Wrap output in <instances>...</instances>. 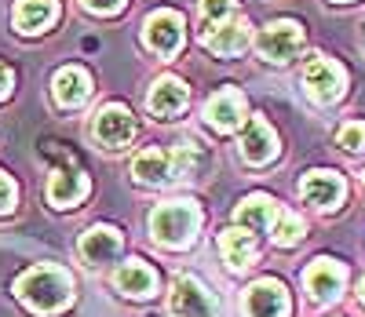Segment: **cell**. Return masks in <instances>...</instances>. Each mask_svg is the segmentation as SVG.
I'll list each match as a JSON object with an SVG mask.
<instances>
[{
	"label": "cell",
	"mask_w": 365,
	"mask_h": 317,
	"mask_svg": "<svg viewBox=\"0 0 365 317\" xmlns=\"http://www.w3.org/2000/svg\"><path fill=\"white\" fill-rule=\"evenodd\" d=\"M15 296L34 313H58L73 303V281L63 266H29L15 281Z\"/></svg>",
	"instance_id": "6da1fadb"
},
{
	"label": "cell",
	"mask_w": 365,
	"mask_h": 317,
	"mask_svg": "<svg viewBox=\"0 0 365 317\" xmlns=\"http://www.w3.org/2000/svg\"><path fill=\"white\" fill-rule=\"evenodd\" d=\"M201 212L194 201H168L150 212V234L165 248H187L197 237Z\"/></svg>",
	"instance_id": "7a4b0ae2"
},
{
	"label": "cell",
	"mask_w": 365,
	"mask_h": 317,
	"mask_svg": "<svg viewBox=\"0 0 365 317\" xmlns=\"http://www.w3.org/2000/svg\"><path fill=\"white\" fill-rule=\"evenodd\" d=\"M194 168V146L182 142L175 150H143L135 161H132V175L146 186H161L182 172Z\"/></svg>",
	"instance_id": "3957f363"
},
{
	"label": "cell",
	"mask_w": 365,
	"mask_h": 317,
	"mask_svg": "<svg viewBox=\"0 0 365 317\" xmlns=\"http://www.w3.org/2000/svg\"><path fill=\"white\" fill-rule=\"evenodd\" d=\"M168 310L175 317H220V303L194 274H179L172 281V299Z\"/></svg>",
	"instance_id": "277c9868"
},
{
	"label": "cell",
	"mask_w": 365,
	"mask_h": 317,
	"mask_svg": "<svg viewBox=\"0 0 365 317\" xmlns=\"http://www.w3.org/2000/svg\"><path fill=\"white\" fill-rule=\"evenodd\" d=\"M256 48H259V55H263L267 62H278V66H282V62H292V58L303 51V26L292 22V19L270 22L263 33H259Z\"/></svg>",
	"instance_id": "5b68a950"
},
{
	"label": "cell",
	"mask_w": 365,
	"mask_h": 317,
	"mask_svg": "<svg viewBox=\"0 0 365 317\" xmlns=\"http://www.w3.org/2000/svg\"><path fill=\"white\" fill-rule=\"evenodd\" d=\"M182 37H187V22H182L179 11H168V8L154 11L146 19V26H143L146 48L158 51V55H175L182 48Z\"/></svg>",
	"instance_id": "8992f818"
},
{
	"label": "cell",
	"mask_w": 365,
	"mask_h": 317,
	"mask_svg": "<svg viewBox=\"0 0 365 317\" xmlns=\"http://www.w3.org/2000/svg\"><path fill=\"white\" fill-rule=\"evenodd\" d=\"M344 70L336 66V62H329L325 55H314L307 66H303V88H307V95L314 103H336L344 95Z\"/></svg>",
	"instance_id": "52a82bcc"
},
{
	"label": "cell",
	"mask_w": 365,
	"mask_h": 317,
	"mask_svg": "<svg viewBox=\"0 0 365 317\" xmlns=\"http://www.w3.org/2000/svg\"><path fill=\"white\" fill-rule=\"evenodd\" d=\"M91 132H96V139L106 146V150H125L132 139H135V117L128 106L120 103H110L96 113V124H91Z\"/></svg>",
	"instance_id": "ba28073f"
},
{
	"label": "cell",
	"mask_w": 365,
	"mask_h": 317,
	"mask_svg": "<svg viewBox=\"0 0 365 317\" xmlns=\"http://www.w3.org/2000/svg\"><path fill=\"white\" fill-rule=\"evenodd\" d=\"M245 317H289V292L282 281L263 277L245 292Z\"/></svg>",
	"instance_id": "9c48e42d"
},
{
	"label": "cell",
	"mask_w": 365,
	"mask_h": 317,
	"mask_svg": "<svg viewBox=\"0 0 365 317\" xmlns=\"http://www.w3.org/2000/svg\"><path fill=\"white\" fill-rule=\"evenodd\" d=\"M344 281H347V270L336 259H314L307 274H303V289L311 292L314 303H332L344 292Z\"/></svg>",
	"instance_id": "30bf717a"
},
{
	"label": "cell",
	"mask_w": 365,
	"mask_h": 317,
	"mask_svg": "<svg viewBox=\"0 0 365 317\" xmlns=\"http://www.w3.org/2000/svg\"><path fill=\"white\" fill-rule=\"evenodd\" d=\"M299 194H303V201H307V204H314L322 212H332V208L344 201L347 186H344V179L336 172H307V175H303V182H299Z\"/></svg>",
	"instance_id": "8fae6325"
},
{
	"label": "cell",
	"mask_w": 365,
	"mask_h": 317,
	"mask_svg": "<svg viewBox=\"0 0 365 317\" xmlns=\"http://www.w3.org/2000/svg\"><path fill=\"white\" fill-rule=\"evenodd\" d=\"M84 197H88V175L73 161H66L63 168H55V175L48 179V201L55 208H73Z\"/></svg>",
	"instance_id": "7c38bea8"
},
{
	"label": "cell",
	"mask_w": 365,
	"mask_h": 317,
	"mask_svg": "<svg viewBox=\"0 0 365 317\" xmlns=\"http://www.w3.org/2000/svg\"><path fill=\"white\" fill-rule=\"evenodd\" d=\"M205 120L212 124L216 132H234L241 120H245V95L237 88H223L208 99L205 106Z\"/></svg>",
	"instance_id": "4fadbf2b"
},
{
	"label": "cell",
	"mask_w": 365,
	"mask_h": 317,
	"mask_svg": "<svg viewBox=\"0 0 365 317\" xmlns=\"http://www.w3.org/2000/svg\"><path fill=\"white\" fill-rule=\"evenodd\" d=\"M252 41V26L245 19H227L205 33V48L212 55H241Z\"/></svg>",
	"instance_id": "5bb4252c"
},
{
	"label": "cell",
	"mask_w": 365,
	"mask_h": 317,
	"mask_svg": "<svg viewBox=\"0 0 365 317\" xmlns=\"http://www.w3.org/2000/svg\"><path fill=\"white\" fill-rule=\"evenodd\" d=\"M113 284H117V292L128 296V299H150L158 292V274H154V266H146L143 259H128V263L117 266Z\"/></svg>",
	"instance_id": "9a60e30c"
},
{
	"label": "cell",
	"mask_w": 365,
	"mask_h": 317,
	"mask_svg": "<svg viewBox=\"0 0 365 317\" xmlns=\"http://www.w3.org/2000/svg\"><path fill=\"white\" fill-rule=\"evenodd\" d=\"M274 153H278V135H274V128L263 117H249L245 135H241V157H245L249 165H267V161H274Z\"/></svg>",
	"instance_id": "2e32d148"
},
{
	"label": "cell",
	"mask_w": 365,
	"mask_h": 317,
	"mask_svg": "<svg viewBox=\"0 0 365 317\" xmlns=\"http://www.w3.org/2000/svg\"><path fill=\"white\" fill-rule=\"evenodd\" d=\"M187 103H190V91H187V84H182L179 77H158L154 88H150V99H146L150 113L165 117V120L175 117V113H182V110H187Z\"/></svg>",
	"instance_id": "e0dca14e"
},
{
	"label": "cell",
	"mask_w": 365,
	"mask_h": 317,
	"mask_svg": "<svg viewBox=\"0 0 365 317\" xmlns=\"http://www.w3.org/2000/svg\"><path fill=\"white\" fill-rule=\"evenodd\" d=\"M120 256V234L113 227H91L84 237H81V259L88 266H103V263H113Z\"/></svg>",
	"instance_id": "ac0fdd59"
},
{
	"label": "cell",
	"mask_w": 365,
	"mask_h": 317,
	"mask_svg": "<svg viewBox=\"0 0 365 317\" xmlns=\"http://www.w3.org/2000/svg\"><path fill=\"white\" fill-rule=\"evenodd\" d=\"M58 19V0H19L15 4V29L26 37L44 33Z\"/></svg>",
	"instance_id": "d6986e66"
},
{
	"label": "cell",
	"mask_w": 365,
	"mask_h": 317,
	"mask_svg": "<svg viewBox=\"0 0 365 317\" xmlns=\"http://www.w3.org/2000/svg\"><path fill=\"white\" fill-rule=\"evenodd\" d=\"M51 91H55V103L58 106L73 110V106H81L88 95H91V77L81 66H63V70L55 73V80H51Z\"/></svg>",
	"instance_id": "ffe728a7"
},
{
	"label": "cell",
	"mask_w": 365,
	"mask_h": 317,
	"mask_svg": "<svg viewBox=\"0 0 365 317\" xmlns=\"http://www.w3.org/2000/svg\"><path fill=\"white\" fill-rule=\"evenodd\" d=\"M278 204H274L267 194H252L237 204V223L241 227H249V230H259V234H270L274 227V219H278Z\"/></svg>",
	"instance_id": "44dd1931"
},
{
	"label": "cell",
	"mask_w": 365,
	"mask_h": 317,
	"mask_svg": "<svg viewBox=\"0 0 365 317\" xmlns=\"http://www.w3.org/2000/svg\"><path fill=\"white\" fill-rule=\"evenodd\" d=\"M220 251H223L227 266L245 270V266L256 259V241H252V234H249L245 227H230V230L220 234Z\"/></svg>",
	"instance_id": "7402d4cb"
},
{
	"label": "cell",
	"mask_w": 365,
	"mask_h": 317,
	"mask_svg": "<svg viewBox=\"0 0 365 317\" xmlns=\"http://www.w3.org/2000/svg\"><path fill=\"white\" fill-rule=\"evenodd\" d=\"M303 234H307V227H303V219L292 215V212H278V219H274V227H270V237L278 248H292L303 241Z\"/></svg>",
	"instance_id": "603a6c76"
},
{
	"label": "cell",
	"mask_w": 365,
	"mask_h": 317,
	"mask_svg": "<svg viewBox=\"0 0 365 317\" xmlns=\"http://www.w3.org/2000/svg\"><path fill=\"white\" fill-rule=\"evenodd\" d=\"M234 15V0H201V33Z\"/></svg>",
	"instance_id": "cb8c5ba5"
},
{
	"label": "cell",
	"mask_w": 365,
	"mask_h": 317,
	"mask_svg": "<svg viewBox=\"0 0 365 317\" xmlns=\"http://www.w3.org/2000/svg\"><path fill=\"white\" fill-rule=\"evenodd\" d=\"M336 142H340L344 150H351V153L365 150V124H361V120H351V124H344V128L336 132Z\"/></svg>",
	"instance_id": "d4e9b609"
},
{
	"label": "cell",
	"mask_w": 365,
	"mask_h": 317,
	"mask_svg": "<svg viewBox=\"0 0 365 317\" xmlns=\"http://www.w3.org/2000/svg\"><path fill=\"white\" fill-rule=\"evenodd\" d=\"M15 197H19V189H15L11 175H8V172H0V215L15 208Z\"/></svg>",
	"instance_id": "484cf974"
},
{
	"label": "cell",
	"mask_w": 365,
	"mask_h": 317,
	"mask_svg": "<svg viewBox=\"0 0 365 317\" xmlns=\"http://www.w3.org/2000/svg\"><path fill=\"white\" fill-rule=\"evenodd\" d=\"M81 4L88 11H96V15H113V11L125 8V0H81Z\"/></svg>",
	"instance_id": "4316f807"
},
{
	"label": "cell",
	"mask_w": 365,
	"mask_h": 317,
	"mask_svg": "<svg viewBox=\"0 0 365 317\" xmlns=\"http://www.w3.org/2000/svg\"><path fill=\"white\" fill-rule=\"evenodd\" d=\"M11 84H15V73L4 66V62H0V103H4L8 95H11Z\"/></svg>",
	"instance_id": "83f0119b"
},
{
	"label": "cell",
	"mask_w": 365,
	"mask_h": 317,
	"mask_svg": "<svg viewBox=\"0 0 365 317\" xmlns=\"http://www.w3.org/2000/svg\"><path fill=\"white\" fill-rule=\"evenodd\" d=\"M358 299H361V306H365V277H361V284H358Z\"/></svg>",
	"instance_id": "f1b7e54d"
}]
</instances>
